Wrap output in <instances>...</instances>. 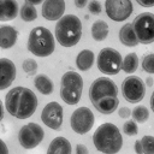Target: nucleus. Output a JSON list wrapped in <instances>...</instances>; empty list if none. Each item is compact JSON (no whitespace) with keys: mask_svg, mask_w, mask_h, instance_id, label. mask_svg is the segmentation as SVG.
<instances>
[{"mask_svg":"<svg viewBox=\"0 0 154 154\" xmlns=\"http://www.w3.org/2000/svg\"><path fill=\"white\" fill-rule=\"evenodd\" d=\"M37 96L25 87H14L5 96V107L10 116L17 119L30 118L37 108Z\"/></svg>","mask_w":154,"mask_h":154,"instance_id":"nucleus-1","label":"nucleus"},{"mask_svg":"<svg viewBox=\"0 0 154 154\" xmlns=\"http://www.w3.org/2000/svg\"><path fill=\"white\" fill-rule=\"evenodd\" d=\"M93 143L102 154H117L123 147V137L117 125L103 123L94 131Z\"/></svg>","mask_w":154,"mask_h":154,"instance_id":"nucleus-2","label":"nucleus"},{"mask_svg":"<svg viewBox=\"0 0 154 154\" xmlns=\"http://www.w3.org/2000/svg\"><path fill=\"white\" fill-rule=\"evenodd\" d=\"M58 43L70 48L76 46L82 37V22L75 14H66L58 20L54 29Z\"/></svg>","mask_w":154,"mask_h":154,"instance_id":"nucleus-3","label":"nucleus"},{"mask_svg":"<svg viewBox=\"0 0 154 154\" xmlns=\"http://www.w3.org/2000/svg\"><path fill=\"white\" fill-rule=\"evenodd\" d=\"M55 49V40L49 29L45 26H35L29 32L28 51L36 57L45 58L51 55Z\"/></svg>","mask_w":154,"mask_h":154,"instance_id":"nucleus-4","label":"nucleus"},{"mask_svg":"<svg viewBox=\"0 0 154 154\" xmlns=\"http://www.w3.org/2000/svg\"><path fill=\"white\" fill-rule=\"evenodd\" d=\"M83 90V78L76 71H67L60 81V97L67 105H77Z\"/></svg>","mask_w":154,"mask_h":154,"instance_id":"nucleus-5","label":"nucleus"},{"mask_svg":"<svg viewBox=\"0 0 154 154\" xmlns=\"http://www.w3.org/2000/svg\"><path fill=\"white\" fill-rule=\"evenodd\" d=\"M113 97H118V87L111 78L100 77L91 83L89 88V99L93 106Z\"/></svg>","mask_w":154,"mask_h":154,"instance_id":"nucleus-6","label":"nucleus"},{"mask_svg":"<svg viewBox=\"0 0 154 154\" xmlns=\"http://www.w3.org/2000/svg\"><path fill=\"white\" fill-rule=\"evenodd\" d=\"M97 69L103 75H117L122 70L123 65V58L118 51L111 47L102 48L96 59Z\"/></svg>","mask_w":154,"mask_h":154,"instance_id":"nucleus-7","label":"nucleus"},{"mask_svg":"<svg viewBox=\"0 0 154 154\" xmlns=\"http://www.w3.org/2000/svg\"><path fill=\"white\" fill-rule=\"evenodd\" d=\"M131 24L140 43L149 45L154 42V13H140L135 17Z\"/></svg>","mask_w":154,"mask_h":154,"instance_id":"nucleus-8","label":"nucleus"},{"mask_svg":"<svg viewBox=\"0 0 154 154\" xmlns=\"http://www.w3.org/2000/svg\"><path fill=\"white\" fill-rule=\"evenodd\" d=\"M146 84L137 76H129L122 82V94L130 103H138L146 95Z\"/></svg>","mask_w":154,"mask_h":154,"instance_id":"nucleus-9","label":"nucleus"},{"mask_svg":"<svg viewBox=\"0 0 154 154\" xmlns=\"http://www.w3.org/2000/svg\"><path fill=\"white\" fill-rule=\"evenodd\" d=\"M43 136L45 131L42 126L36 123H28L20 128L18 132V141L24 149H34L42 142Z\"/></svg>","mask_w":154,"mask_h":154,"instance_id":"nucleus-10","label":"nucleus"},{"mask_svg":"<svg viewBox=\"0 0 154 154\" xmlns=\"http://www.w3.org/2000/svg\"><path fill=\"white\" fill-rule=\"evenodd\" d=\"M95 118L94 113L88 107H78L71 114L70 125L72 130L78 135H84L89 132L94 125Z\"/></svg>","mask_w":154,"mask_h":154,"instance_id":"nucleus-11","label":"nucleus"},{"mask_svg":"<svg viewBox=\"0 0 154 154\" xmlns=\"http://www.w3.org/2000/svg\"><path fill=\"white\" fill-rule=\"evenodd\" d=\"M106 14L114 22H124L132 13L131 0H106L105 1Z\"/></svg>","mask_w":154,"mask_h":154,"instance_id":"nucleus-12","label":"nucleus"},{"mask_svg":"<svg viewBox=\"0 0 154 154\" xmlns=\"http://www.w3.org/2000/svg\"><path fill=\"white\" fill-rule=\"evenodd\" d=\"M41 120L49 129L60 130L61 124H63V107H61V105L55 102V101L48 102L41 112Z\"/></svg>","mask_w":154,"mask_h":154,"instance_id":"nucleus-13","label":"nucleus"},{"mask_svg":"<svg viewBox=\"0 0 154 154\" xmlns=\"http://www.w3.org/2000/svg\"><path fill=\"white\" fill-rule=\"evenodd\" d=\"M65 12V0H45L42 4V17L47 20H59Z\"/></svg>","mask_w":154,"mask_h":154,"instance_id":"nucleus-14","label":"nucleus"},{"mask_svg":"<svg viewBox=\"0 0 154 154\" xmlns=\"http://www.w3.org/2000/svg\"><path fill=\"white\" fill-rule=\"evenodd\" d=\"M16 78V65L7 58L0 59V90L7 89Z\"/></svg>","mask_w":154,"mask_h":154,"instance_id":"nucleus-15","label":"nucleus"},{"mask_svg":"<svg viewBox=\"0 0 154 154\" xmlns=\"http://www.w3.org/2000/svg\"><path fill=\"white\" fill-rule=\"evenodd\" d=\"M18 32L14 26L1 25L0 26V46L2 49H8L13 47L17 42Z\"/></svg>","mask_w":154,"mask_h":154,"instance_id":"nucleus-16","label":"nucleus"},{"mask_svg":"<svg viewBox=\"0 0 154 154\" xmlns=\"http://www.w3.org/2000/svg\"><path fill=\"white\" fill-rule=\"evenodd\" d=\"M0 6H1V12H0L1 22L13 20L20 12L18 2L16 0H0Z\"/></svg>","mask_w":154,"mask_h":154,"instance_id":"nucleus-17","label":"nucleus"},{"mask_svg":"<svg viewBox=\"0 0 154 154\" xmlns=\"http://www.w3.org/2000/svg\"><path fill=\"white\" fill-rule=\"evenodd\" d=\"M71 152L72 147L70 141L63 136L53 138L47 149V154H71Z\"/></svg>","mask_w":154,"mask_h":154,"instance_id":"nucleus-18","label":"nucleus"},{"mask_svg":"<svg viewBox=\"0 0 154 154\" xmlns=\"http://www.w3.org/2000/svg\"><path fill=\"white\" fill-rule=\"evenodd\" d=\"M119 40L124 46L128 47H136L140 42L136 37V34L132 29V24L131 23H125L120 30H119Z\"/></svg>","mask_w":154,"mask_h":154,"instance_id":"nucleus-19","label":"nucleus"},{"mask_svg":"<svg viewBox=\"0 0 154 154\" xmlns=\"http://www.w3.org/2000/svg\"><path fill=\"white\" fill-rule=\"evenodd\" d=\"M94 60H95V55H94V52L90 51V49H83L81 51L77 57H76V65H77V69L81 70V71H88L93 64H94Z\"/></svg>","mask_w":154,"mask_h":154,"instance_id":"nucleus-20","label":"nucleus"},{"mask_svg":"<svg viewBox=\"0 0 154 154\" xmlns=\"http://www.w3.org/2000/svg\"><path fill=\"white\" fill-rule=\"evenodd\" d=\"M34 85L43 95H51L53 93V89H54L53 81L45 73H38L34 78Z\"/></svg>","mask_w":154,"mask_h":154,"instance_id":"nucleus-21","label":"nucleus"},{"mask_svg":"<svg viewBox=\"0 0 154 154\" xmlns=\"http://www.w3.org/2000/svg\"><path fill=\"white\" fill-rule=\"evenodd\" d=\"M108 24L105 20H95L91 25V36L95 41H103L108 36Z\"/></svg>","mask_w":154,"mask_h":154,"instance_id":"nucleus-22","label":"nucleus"},{"mask_svg":"<svg viewBox=\"0 0 154 154\" xmlns=\"http://www.w3.org/2000/svg\"><path fill=\"white\" fill-rule=\"evenodd\" d=\"M138 67V57L135 52H131L129 54L125 55V58L123 59V65H122V70L126 73H134Z\"/></svg>","mask_w":154,"mask_h":154,"instance_id":"nucleus-23","label":"nucleus"},{"mask_svg":"<svg viewBox=\"0 0 154 154\" xmlns=\"http://www.w3.org/2000/svg\"><path fill=\"white\" fill-rule=\"evenodd\" d=\"M19 14H20V18L24 22H32L37 18V11H36L35 6L31 5V4H28V2H25L20 7Z\"/></svg>","mask_w":154,"mask_h":154,"instance_id":"nucleus-24","label":"nucleus"},{"mask_svg":"<svg viewBox=\"0 0 154 154\" xmlns=\"http://www.w3.org/2000/svg\"><path fill=\"white\" fill-rule=\"evenodd\" d=\"M131 117L134 118V120L136 123H144L149 118V111L144 106H137V107H135L132 109Z\"/></svg>","mask_w":154,"mask_h":154,"instance_id":"nucleus-25","label":"nucleus"},{"mask_svg":"<svg viewBox=\"0 0 154 154\" xmlns=\"http://www.w3.org/2000/svg\"><path fill=\"white\" fill-rule=\"evenodd\" d=\"M143 154H154V137L149 135H144L141 138Z\"/></svg>","mask_w":154,"mask_h":154,"instance_id":"nucleus-26","label":"nucleus"},{"mask_svg":"<svg viewBox=\"0 0 154 154\" xmlns=\"http://www.w3.org/2000/svg\"><path fill=\"white\" fill-rule=\"evenodd\" d=\"M142 70L147 73H154V53H149L142 58Z\"/></svg>","mask_w":154,"mask_h":154,"instance_id":"nucleus-27","label":"nucleus"},{"mask_svg":"<svg viewBox=\"0 0 154 154\" xmlns=\"http://www.w3.org/2000/svg\"><path fill=\"white\" fill-rule=\"evenodd\" d=\"M22 67H23V71L28 75V76H34L37 71V63L36 60L34 59H25L22 64Z\"/></svg>","mask_w":154,"mask_h":154,"instance_id":"nucleus-28","label":"nucleus"},{"mask_svg":"<svg viewBox=\"0 0 154 154\" xmlns=\"http://www.w3.org/2000/svg\"><path fill=\"white\" fill-rule=\"evenodd\" d=\"M123 131L128 136H135L138 132V126L135 120H128L123 124Z\"/></svg>","mask_w":154,"mask_h":154,"instance_id":"nucleus-29","label":"nucleus"},{"mask_svg":"<svg viewBox=\"0 0 154 154\" xmlns=\"http://www.w3.org/2000/svg\"><path fill=\"white\" fill-rule=\"evenodd\" d=\"M88 10L93 14H100L101 13V4L97 0H91L88 4Z\"/></svg>","mask_w":154,"mask_h":154,"instance_id":"nucleus-30","label":"nucleus"},{"mask_svg":"<svg viewBox=\"0 0 154 154\" xmlns=\"http://www.w3.org/2000/svg\"><path fill=\"white\" fill-rule=\"evenodd\" d=\"M131 114H132V111H131L129 107H120V108L118 109V116H119L120 118L126 119V118L131 117Z\"/></svg>","mask_w":154,"mask_h":154,"instance_id":"nucleus-31","label":"nucleus"},{"mask_svg":"<svg viewBox=\"0 0 154 154\" xmlns=\"http://www.w3.org/2000/svg\"><path fill=\"white\" fill-rule=\"evenodd\" d=\"M75 150H76V154H89L88 148L84 144H82V143H78L76 146V149Z\"/></svg>","mask_w":154,"mask_h":154,"instance_id":"nucleus-32","label":"nucleus"},{"mask_svg":"<svg viewBox=\"0 0 154 154\" xmlns=\"http://www.w3.org/2000/svg\"><path fill=\"white\" fill-rule=\"evenodd\" d=\"M136 2L143 7H153L154 6V0H136Z\"/></svg>","mask_w":154,"mask_h":154,"instance_id":"nucleus-33","label":"nucleus"},{"mask_svg":"<svg viewBox=\"0 0 154 154\" xmlns=\"http://www.w3.org/2000/svg\"><path fill=\"white\" fill-rule=\"evenodd\" d=\"M134 149H135L136 154H143V148H142V143H141V140H136V142H135V146H134Z\"/></svg>","mask_w":154,"mask_h":154,"instance_id":"nucleus-34","label":"nucleus"},{"mask_svg":"<svg viewBox=\"0 0 154 154\" xmlns=\"http://www.w3.org/2000/svg\"><path fill=\"white\" fill-rule=\"evenodd\" d=\"M87 4H88V0H75V5H76V7H78V8L85 7Z\"/></svg>","mask_w":154,"mask_h":154,"instance_id":"nucleus-35","label":"nucleus"},{"mask_svg":"<svg viewBox=\"0 0 154 154\" xmlns=\"http://www.w3.org/2000/svg\"><path fill=\"white\" fill-rule=\"evenodd\" d=\"M0 144H1V150H2V153H1V154H8V148H7L6 143H5L2 140L0 141Z\"/></svg>","mask_w":154,"mask_h":154,"instance_id":"nucleus-36","label":"nucleus"},{"mask_svg":"<svg viewBox=\"0 0 154 154\" xmlns=\"http://www.w3.org/2000/svg\"><path fill=\"white\" fill-rule=\"evenodd\" d=\"M25 2L31 4V5H40V4H43L45 0H25Z\"/></svg>","mask_w":154,"mask_h":154,"instance_id":"nucleus-37","label":"nucleus"},{"mask_svg":"<svg viewBox=\"0 0 154 154\" xmlns=\"http://www.w3.org/2000/svg\"><path fill=\"white\" fill-rule=\"evenodd\" d=\"M149 103H150V108H152V111L154 112V91L152 93V96H150V101H149Z\"/></svg>","mask_w":154,"mask_h":154,"instance_id":"nucleus-38","label":"nucleus"},{"mask_svg":"<svg viewBox=\"0 0 154 154\" xmlns=\"http://www.w3.org/2000/svg\"><path fill=\"white\" fill-rule=\"evenodd\" d=\"M146 84H147V87H152L153 85V78L152 77H148L146 79Z\"/></svg>","mask_w":154,"mask_h":154,"instance_id":"nucleus-39","label":"nucleus"}]
</instances>
